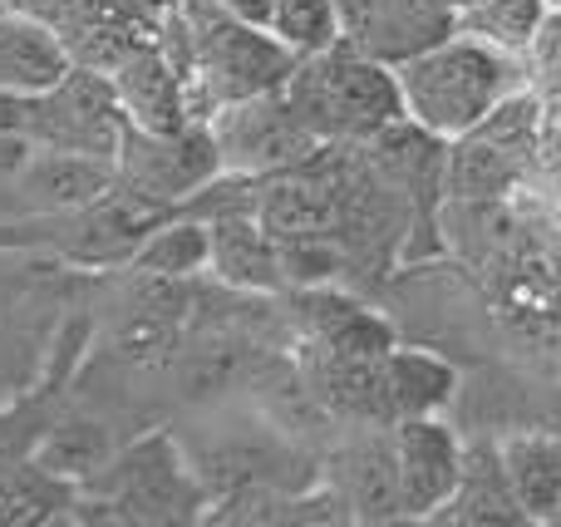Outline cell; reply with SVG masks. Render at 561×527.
I'll use <instances>...</instances> for the list:
<instances>
[{"mask_svg":"<svg viewBox=\"0 0 561 527\" xmlns=\"http://www.w3.org/2000/svg\"><path fill=\"white\" fill-rule=\"evenodd\" d=\"M394 75L409 124L424 128L428 138H454V144L488 124L513 94H523V59L463 30L399 59Z\"/></svg>","mask_w":561,"mask_h":527,"instance_id":"6da1fadb","label":"cell"},{"mask_svg":"<svg viewBox=\"0 0 561 527\" xmlns=\"http://www.w3.org/2000/svg\"><path fill=\"white\" fill-rule=\"evenodd\" d=\"M114 163L94 153L35 144L30 158L0 183V222H35V217H79L114 187Z\"/></svg>","mask_w":561,"mask_h":527,"instance_id":"ba28073f","label":"cell"},{"mask_svg":"<svg viewBox=\"0 0 561 527\" xmlns=\"http://www.w3.org/2000/svg\"><path fill=\"white\" fill-rule=\"evenodd\" d=\"M69 65H75V55L49 20L20 5L0 10V94H45L49 84L69 75Z\"/></svg>","mask_w":561,"mask_h":527,"instance_id":"7c38bea8","label":"cell"},{"mask_svg":"<svg viewBox=\"0 0 561 527\" xmlns=\"http://www.w3.org/2000/svg\"><path fill=\"white\" fill-rule=\"evenodd\" d=\"M128 266L153 282H187L197 272H213V227L197 213H168L153 232L138 242V252L128 256Z\"/></svg>","mask_w":561,"mask_h":527,"instance_id":"ac0fdd59","label":"cell"},{"mask_svg":"<svg viewBox=\"0 0 561 527\" xmlns=\"http://www.w3.org/2000/svg\"><path fill=\"white\" fill-rule=\"evenodd\" d=\"M547 20H552L547 0H468V5H458L454 30L488 39V45L523 59L537 45V35L547 30Z\"/></svg>","mask_w":561,"mask_h":527,"instance_id":"44dd1931","label":"cell"},{"mask_svg":"<svg viewBox=\"0 0 561 527\" xmlns=\"http://www.w3.org/2000/svg\"><path fill=\"white\" fill-rule=\"evenodd\" d=\"M5 5H10V0H0V10H5Z\"/></svg>","mask_w":561,"mask_h":527,"instance_id":"83f0119b","label":"cell"},{"mask_svg":"<svg viewBox=\"0 0 561 527\" xmlns=\"http://www.w3.org/2000/svg\"><path fill=\"white\" fill-rule=\"evenodd\" d=\"M507 483L523 503L527 523H561V439L542 429L497 439Z\"/></svg>","mask_w":561,"mask_h":527,"instance_id":"e0dca14e","label":"cell"},{"mask_svg":"<svg viewBox=\"0 0 561 527\" xmlns=\"http://www.w3.org/2000/svg\"><path fill=\"white\" fill-rule=\"evenodd\" d=\"M203 5L227 10V15H242V20H252V25H262L266 20V0H203Z\"/></svg>","mask_w":561,"mask_h":527,"instance_id":"484cf974","label":"cell"},{"mask_svg":"<svg viewBox=\"0 0 561 527\" xmlns=\"http://www.w3.org/2000/svg\"><path fill=\"white\" fill-rule=\"evenodd\" d=\"M256 217L262 227L276 237L280 247H296V242H330V227L340 222V197L330 183L320 177L300 173H276L262 177V203H256Z\"/></svg>","mask_w":561,"mask_h":527,"instance_id":"4fadbf2b","label":"cell"},{"mask_svg":"<svg viewBox=\"0 0 561 527\" xmlns=\"http://www.w3.org/2000/svg\"><path fill=\"white\" fill-rule=\"evenodd\" d=\"M340 30L365 55L399 65V59L428 49L434 39L454 35L458 5L454 0H335Z\"/></svg>","mask_w":561,"mask_h":527,"instance_id":"9c48e42d","label":"cell"},{"mask_svg":"<svg viewBox=\"0 0 561 527\" xmlns=\"http://www.w3.org/2000/svg\"><path fill=\"white\" fill-rule=\"evenodd\" d=\"M207 489L168 434L114 454L94 479L79 483V523H197L207 518Z\"/></svg>","mask_w":561,"mask_h":527,"instance_id":"3957f363","label":"cell"},{"mask_svg":"<svg viewBox=\"0 0 561 527\" xmlns=\"http://www.w3.org/2000/svg\"><path fill=\"white\" fill-rule=\"evenodd\" d=\"M434 523H473V527H517L527 523L523 503H517L513 483H507L503 454L497 444H463V469H458V489Z\"/></svg>","mask_w":561,"mask_h":527,"instance_id":"5bb4252c","label":"cell"},{"mask_svg":"<svg viewBox=\"0 0 561 527\" xmlns=\"http://www.w3.org/2000/svg\"><path fill=\"white\" fill-rule=\"evenodd\" d=\"M79 483L49 473L45 463H20L0 473V527H39L55 518H75Z\"/></svg>","mask_w":561,"mask_h":527,"instance_id":"ffe728a7","label":"cell"},{"mask_svg":"<svg viewBox=\"0 0 561 527\" xmlns=\"http://www.w3.org/2000/svg\"><path fill=\"white\" fill-rule=\"evenodd\" d=\"M128 134V114L118 104V89L108 69L94 65H69L59 84L45 94L25 99V138L45 148H69V153H94L118 158V144Z\"/></svg>","mask_w":561,"mask_h":527,"instance_id":"5b68a950","label":"cell"},{"mask_svg":"<svg viewBox=\"0 0 561 527\" xmlns=\"http://www.w3.org/2000/svg\"><path fill=\"white\" fill-rule=\"evenodd\" d=\"M213 227V276L242 291H276L286 282L280 266V242L262 227L256 213H222L207 217Z\"/></svg>","mask_w":561,"mask_h":527,"instance_id":"9a60e30c","label":"cell"},{"mask_svg":"<svg viewBox=\"0 0 561 527\" xmlns=\"http://www.w3.org/2000/svg\"><path fill=\"white\" fill-rule=\"evenodd\" d=\"M385 390L394 404V420H424L438 414L458 390V370L434 351H409L389 345L385 351Z\"/></svg>","mask_w":561,"mask_h":527,"instance_id":"d6986e66","label":"cell"},{"mask_svg":"<svg viewBox=\"0 0 561 527\" xmlns=\"http://www.w3.org/2000/svg\"><path fill=\"white\" fill-rule=\"evenodd\" d=\"M286 99L320 144L385 138L394 124H404V94H399L394 65L365 55L350 39H335L330 49L300 59L286 79Z\"/></svg>","mask_w":561,"mask_h":527,"instance_id":"7a4b0ae2","label":"cell"},{"mask_svg":"<svg viewBox=\"0 0 561 527\" xmlns=\"http://www.w3.org/2000/svg\"><path fill=\"white\" fill-rule=\"evenodd\" d=\"M217 173H222V158H217L207 118L203 124H187V128H134L128 124L124 144H118V158H114L118 187H128L134 197L163 207V213L187 207Z\"/></svg>","mask_w":561,"mask_h":527,"instance_id":"8992f818","label":"cell"},{"mask_svg":"<svg viewBox=\"0 0 561 527\" xmlns=\"http://www.w3.org/2000/svg\"><path fill=\"white\" fill-rule=\"evenodd\" d=\"M118 89L128 124L134 128H187L203 124V108L193 94V75L187 65H178L163 45H138L134 55H124L108 69Z\"/></svg>","mask_w":561,"mask_h":527,"instance_id":"8fae6325","label":"cell"},{"mask_svg":"<svg viewBox=\"0 0 561 527\" xmlns=\"http://www.w3.org/2000/svg\"><path fill=\"white\" fill-rule=\"evenodd\" d=\"M207 128H213L222 173L276 177V173H290V168H306L320 153V138L296 118L286 89L213 108Z\"/></svg>","mask_w":561,"mask_h":527,"instance_id":"52a82bcc","label":"cell"},{"mask_svg":"<svg viewBox=\"0 0 561 527\" xmlns=\"http://www.w3.org/2000/svg\"><path fill=\"white\" fill-rule=\"evenodd\" d=\"M108 459H114L108 429L99 420H89V414H59L35 449V463H45L49 473H59L69 483L94 479Z\"/></svg>","mask_w":561,"mask_h":527,"instance_id":"7402d4cb","label":"cell"},{"mask_svg":"<svg viewBox=\"0 0 561 527\" xmlns=\"http://www.w3.org/2000/svg\"><path fill=\"white\" fill-rule=\"evenodd\" d=\"M183 30H187L193 94H197V108H207V114L222 104H237V99L286 89L290 69L300 65V55H290L266 25H252V20L227 15V10H213V5L183 15Z\"/></svg>","mask_w":561,"mask_h":527,"instance_id":"277c9868","label":"cell"},{"mask_svg":"<svg viewBox=\"0 0 561 527\" xmlns=\"http://www.w3.org/2000/svg\"><path fill=\"white\" fill-rule=\"evenodd\" d=\"M335 493L345 499L355 523H389L404 518L399 508V463H394V434L385 439H359L340 454V483Z\"/></svg>","mask_w":561,"mask_h":527,"instance_id":"2e32d148","label":"cell"},{"mask_svg":"<svg viewBox=\"0 0 561 527\" xmlns=\"http://www.w3.org/2000/svg\"><path fill=\"white\" fill-rule=\"evenodd\" d=\"M30 148H35V144H30L25 134H5V128H0V183H5V177L25 163Z\"/></svg>","mask_w":561,"mask_h":527,"instance_id":"d4e9b609","label":"cell"},{"mask_svg":"<svg viewBox=\"0 0 561 527\" xmlns=\"http://www.w3.org/2000/svg\"><path fill=\"white\" fill-rule=\"evenodd\" d=\"M262 25L300 59L330 49L335 39H345L335 0H266V20H262Z\"/></svg>","mask_w":561,"mask_h":527,"instance_id":"603a6c76","label":"cell"},{"mask_svg":"<svg viewBox=\"0 0 561 527\" xmlns=\"http://www.w3.org/2000/svg\"><path fill=\"white\" fill-rule=\"evenodd\" d=\"M59 420L55 410V390H35L30 400H10L0 404V473L20 469V463L35 459L39 439L49 434V424Z\"/></svg>","mask_w":561,"mask_h":527,"instance_id":"cb8c5ba5","label":"cell"},{"mask_svg":"<svg viewBox=\"0 0 561 527\" xmlns=\"http://www.w3.org/2000/svg\"><path fill=\"white\" fill-rule=\"evenodd\" d=\"M394 463H399V508L404 518H428L454 499L463 444L438 414L424 420H394Z\"/></svg>","mask_w":561,"mask_h":527,"instance_id":"30bf717a","label":"cell"},{"mask_svg":"<svg viewBox=\"0 0 561 527\" xmlns=\"http://www.w3.org/2000/svg\"><path fill=\"white\" fill-rule=\"evenodd\" d=\"M547 5H552V15H561V0H547Z\"/></svg>","mask_w":561,"mask_h":527,"instance_id":"4316f807","label":"cell"}]
</instances>
